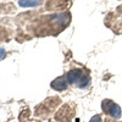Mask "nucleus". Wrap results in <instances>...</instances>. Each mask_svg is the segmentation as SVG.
<instances>
[{
    "instance_id": "f257e3e1",
    "label": "nucleus",
    "mask_w": 122,
    "mask_h": 122,
    "mask_svg": "<svg viewBox=\"0 0 122 122\" xmlns=\"http://www.w3.org/2000/svg\"><path fill=\"white\" fill-rule=\"evenodd\" d=\"M101 107H103L104 112L106 115H110L115 120H120L121 118V107L117 104H115L112 100H104Z\"/></svg>"
},
{
    "instance_id": "f03ea898",
    "label": "nucleus",
    "mask_w": 122,
    "mask_h": 122,
    "mask_svg": "<svg viewBox=\"0 0 122 122\" xmlns=\"http://www.w3.org/2000/svg\"><path fill=\"white\" fill-rule=\"evenodd\" d=\"M83 73H84V71L83 70H79V68H75V70L68 71V72L66 73V76H65L67 83L73 84V86H78V83H79L81 78H82Z\"/></svg>"
},
{
    "instance_id": "7ed1b4c3",
    "label": "nucleus",
    "mask_w": 122,
    "mask_h": 122,
    "mask_svg": "<svg viewBox=\"0 0 122 122\" xmlns=\"http://www.w3.org/2000/svg\"><path fill=\"white\" fill-rule=\"evenodd\" d=\"M51 88H54V89L57 90V92L65 90V89L67 88V81H66V77H60V78H56L55 81H53Z\"/></svg>"
},
{
    "instance_id": "20e7f679",
    "label": "nucleus",
    "mask_w": 122,
    "mask_h": 122,
    "mask_svg": "<svg viewBox=\"0 0 122 122\" xmlns=\"http://www.w3.org/2000/svg\"><path fill=\"white\" fill-rule=\"evenodd\" d=\"M42 4L40 0H18V5L22 7H36Z\"/></svg>"
},
{
    "instance_id": "39448f33",
    "label": "nucleus",
    "mask_w": 122,
    "mask_h": 122,
    "mask_svg": "<svg viewBox=\"0 0 122 122\" xmlns=\"http://www.w3.org/2000/svg\"><path fill=\"white\" fill-rule=\"evenodd\" d=\"M89 122H101V117H100L99 115H95V116L92 117V120H90Z\"/></svg>"
},
{
    "instance_id": "423d86ee",
    "label": "nucleus",
    "mask_w": 122,
    "mask_h": 122,
    "mask_svg": "<svg viewBox=\"0 0 122 122\" xmlns=\"http://www.w3.org/2000/svg\"><path fill=\"white\" fill-rule=\"evenodd\" d=\"M5 56H6V51H5V49H4V48H0V61H1Z\"/></svg>"
}]
</instances>
